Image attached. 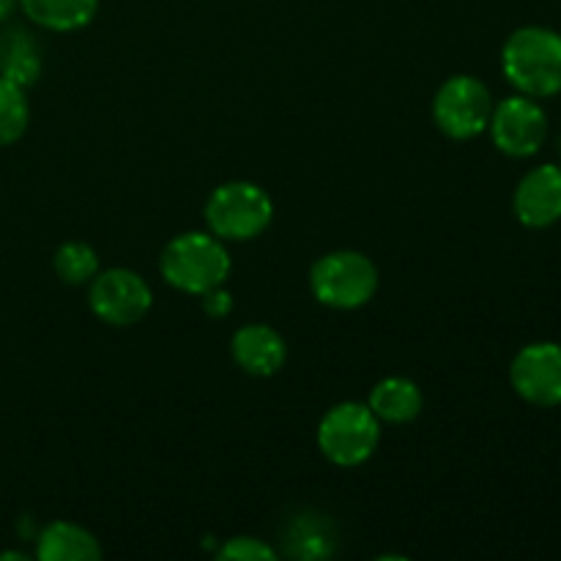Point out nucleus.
I'll list each match as a JSON object with an SVG mask.
<instances>
[{
	"label": "nucleus",
	"mask_w": 561,
	"mask_h": 561,
	"mask_svg": "<svg viewBox=\"0 0 561 561\" xmlns=\"http://www.w3.org/2000/svg\"><path fill=\"white\" fill-rule=\"evenodd\" d=\"M504 77L524 96L561 93V33L542 25L518 27L502 49Z\"/></svg>",
	"instance_id": "obj_1"
},
{
	"label": "nucleus",
	"mask_w": 561,
	"mask_h": 561,
	"mask_svg": "<svg viewBox=\"0 0 561 561\" xmlns=\"http://www.w3.org/2000/svg\"><path fill=\"white\" fill-rule=\"evenodd\" d=\"M20 5V0H0V22L9 20L14 14V9Z\"/></svg>",
	"instance_id": "obj_20"
},
{
	"label": "nucleus",
	"mask_w": 561,
	"mask_h": 561,
	"mask_svg": "<svg viewBox=\"0 0 561 561\" xmlns=\"http://www.w3.org/2000/svg\"><path fill=\"white\" fill-rule=\"evenodd\" d=\"M159 268L173 288L203 296L225 285L230 274V255L217 236L181 233L164 247Z\"/></svg>",
	"instance_id": "obj_2"
},
{
	"label": "nucleus",
	"mask_w": 561,
	"mask_h": 561,
	"mask_svg": "<svg viewBox=\"0 0 561 561\" xmlns=\"http://www.w3.org/2000/svg\"><path fill=\"white\" fill-rule=\"evenodd\" d=\"M42 75V49L36 38L20 25H9L0 31V77L16 82L20 88H31Z\"/></svg>",
	"instance_id": "obj_12"
},
{
	"label": "nucleus",
	"mask_w": 561,
	"mask_h": 561,
	"mask_svg": "<svg viewBox=\"0 0 561 561\" xmlns=\"http://www.w3.org/2000/svg\"><path fill=\"white\" fill-rule=\"evenodd\" d=\"M233 359L244 373L257 378L274 376L285 365V340L266 323H247L233 334Z\"/></svg>",
	"instance_id": "obj_11"
},
{
	"label": "nucleus",
	"mask_w": 561,
	"mask_h": 561,
	"mask_svg": "<svg viewBox=\"0 0 561 561\" xmlns=\"http://www.w3.org/2000/svg\"><path fill=\"white\" fill-rule=\"evenodd\" d=\"M20 9L44 31H80L96 16L99 0H20Z\"/></svg>",
	"instance_id": "obj_15"
},
{
	"label": "nucleus",
	"mask_w": 561,
	"mask_h": 561,
	"mask_svg": "<svg viewBox=\"0 0 561 561\" xmlns=\"http://www.w3.org/2000/svg\"><path fill=\"white\" fill-rule=\"evenodd\" d=\"M515 217L531 230L551 228L561 219V168L540 164L520 179L513 197Z\"/></svg>",
	"instance_id": "obj_10"
},
{
	"label": "nucleus",
	"mask_w": 561,
	"mask_h": 561,
	"mask_svg": "<svg viewBox=\"0 0 561 561\" xmlns=\"http://www.w3.org/2000/svg\"><path fill=\"white\" fill-rule=\"evenodd\" d=\"M0 559H25V553H0Z\"/></svg>",
	"instance_id": "obj_21"
},
{
	"label": "nucleus",
	"mask_w": 561,
	"mask_h": 561,
	"mask_svg": "<svg viewBox=\"0 0 561 561\" xmlns=\"http://www.w3.org/2000/svg\"><path fill=\"white\" fill-rule=\"evenodd\" d=\"M493 142L513 159L535 157L548 137V115L531 96H510L491 113Z\"/></svg>",
	"instance_id": "obj_7"
},
{
	"label": "nucleus",
	"mask_w": 561,
	"mask_h": 561,
	"mask_svg": "<svg viewBox=\"0 0 561 561\" xmlns=\"http://www.w3.org/2000/svg\"><path fill=\"white\" fill-rule=\"evenodd\" d=\"M381 442V420L365 403H340L318 425V447L332 463L359 466Z\"/></svg>",
	"instance_id": "obj_5"
},
{
	"label": "nucleus",
	"mask_w": 561,
	"mask_h": 561,
	"mask_svg": "<svg viewBox=\"0 0 561 561\" xmlns=\"http://www.w3.org/2000/svg\"><path fill=\"white\" fill-rule=\"evenodd\" d=\"M36 557L42 561H93L102 557V548L88 529L58 520L38 535Z\"/></svg>",
	"instance_id": "obj_13"
},
{
	"label": "nucleus",
	"mask_w": 561,
	"mask_h": 561,
	"mask_svg": "<svg viewBox=\"0 0 561 561\" xmlns=\"http://www.w3.org/2000/svg\"><path fill=\"white\" fill-rule=\"evenodd\" d=\"M493 99L482 80L471 75L449 77L436 93L433 115H436L438 129L453 140H471L482 135L491 124Z\"/></svg>",
	"instance_id": "obj_6"
},
{
	"label": "nucleus",
	"mask_w": 561,
	"mask_h": 561,
	"mask_svg": "<svg viewBox=\"0 0 561 561\" xmlns=\"http://www.w3.org/2000/svg\"><path fill=\"white\" fill-rule=\"evenodd\" d=\"M513 389L537 409L561 405V345L531 343L510 365Z\"/></svg>",
	"instance_id": "obj_9"
},
{
	"label": "nucleus",
	"mask_w": 561,
	"mask_h": 561,
	"mask_svg": "<svg viewBox=\"0 0 561 561\" xmlns=\"http://www.w3.org/2000/svg\"><path fill=\"white\" fill-rule=\"evenodd\" d=\"M91 310L99 321L113 327H131L151 310V288L131 268H107L91 285Z\"/></svg>",
	"instance_id": "obj_8"
},
{
	"label": "nucleus",
	"mask_w": 561,
	"mask_h": 561,
	"mask_svg": "<svg viewBox=\"0 0 561 561\" xmlns=\"http://www.w3.org/2000/svg\"><path fill=\"white\" fill-rule=\"evenodd\" d=\"M422 392L414 381L409 378H383V381L376 383V389L370 392V411L381 422H389V425H405V422L416 420L422 411Z\"/></svg>",
	"instance_id": "obj_14"
},
{
	"label": "nucleus",
	"mask_w": 561,
	"mask_h": 561,
	"mask_svg": "<svg viewBox=\"0 0 561 561\" xmlns=\"http://www.w3.org/2000/svg\"><path fill=\"white\" fill-rule=\"evenodd\" d=\"M274 206L266 190L250 181H230L214 190L206 206V222L217 239L250 241L272 225Z\"/></svg>",
	"instance_id": "obj_3"
},
{
	"label": "nucleus",
	"mask_w": 561,
	"mask_h": 561,
	"mask_svg": "<svg viewBox=\"0 0 561 561\" xmlns=\"http://www.w3.org/2000/svg\"><path fill=\"white\" fill-rule=\"evenodd\" d=\"M312 294L334 310H354L367 305L378 288V272L362 252L343 250L321 257L310 272Z\"/></svg>",
	"instance_id": "obj_4"
},
{
	"label": "nucleus",
	"mask_w": 561,
	"mask_h": 561,
	"mask_svg": "<svg viewBox=\"0 0 561 561\" xmlns=\"http://www.w3.org/2000/svg\"><path fill=\"white\" fill-rule=\"evenodd\" d=\"M222 559H236V561H261V559H274V551L268 546H263L255 537H236L228 540V546L219 551Z\"/></svg>",
	"instance_id": "obj_18"
},
{
	"label": "nucleus",
	"mask_w": 561,
	"mask_h": 561,
	"mask_svg": "<svg viewBox=\"0 0 561 561\" xmlns=\"http://www.w3.org/2000/svg\"><path fill=\"white\" fill-rule=\"evenodd\" d=\"M31 121L25 88L0 77V148L20 140Z\"/></svg>",
	"instance_id": "obj_16"
},
{
	"label": "nucleus",
	"mask_w": 561,
	"mask_h": 561,
	"mask_svg": "<svg viewBox=\"0 0 561 561\" xmlns=\"http://www.w3.org/2000/svg\"><path fill=\"white\" fill-rule=\"evenodd\" d=\"M55 272L69 285L91 283L99 274V255L93 252V247L82 244V241H69L55 252Z\"/></svg>",
	"instance_id": "obj_17"
},
{
	"label": "nucleus",
	"mask_w": 561,
	"mask_h": 561,
	"mask_svg": "<svg viewBox=\"0 0 561 561\" xmlns=\"http://www.w3.org/2000/svg\"><path fill=\"white\" fill-rule=\"evenodd\" d=\"M230 307H233V299H230L228 290H222V285L208 290V294H203V310H206L208 316L225 318L230 312Z\"/></svg>",
	"instance_id": "obj_19"
}]
</instances>
